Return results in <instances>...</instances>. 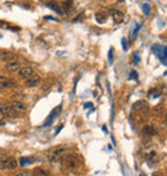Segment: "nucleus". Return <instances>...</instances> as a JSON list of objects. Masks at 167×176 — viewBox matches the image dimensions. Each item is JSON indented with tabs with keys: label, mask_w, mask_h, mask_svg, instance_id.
I'll list each match as a JSON object with an SVG mask.
<instances>
[{
	"label": "nucleus",
	"mask_w": 167,
	"mask_h": 176,
	"mask_svg": "<svg viewBox=\"0 0 167 176\" xmlns=\"http://www.w3.org/2000/svg\"><path fill=\"white\" fill-rule=\"evenodd\" d=\"M147 108H148L147 103H145L144 100H139V102H136V103L133 105V109H131V112H139V111L147 109Z\"/></svg>",
	"instance_id": "15"
},
{
	"label": "nucleus",
	"mask_w": 167,
	"mask_h": 176,
	"mask_svg": "<svg viewBox=\"0 0 167 176\" xmlns=\"http://www.w3.org/2000/svg\"><path fill=\"white\" fill-rule=\"evenodd\" d=\"M60 162H62L63 167L70 171L75 170V168L79 166V161H77V157L75 154H65L63 158L60 160Z\"/></svg>",
	"instance_id": "2"
},
{
	"label": "nucleus",
	"mask_w": 167,
	"mask_h": 176,
	"mask_svg": "<svg viewBox=\"0 0 167 176\" xmlns=\"http://www.w3.org/2000/svg\"><path fill=\"white\" fill-rule=\"evenodd\" d=\"M165 125L167 126V113L165 114Z\"/></svg>",
	"instance_id": "29"
},
{
	"label": "nucleus",
	"mask_w": 167,
	"mask_h": 176,
	"mask_svg": "<svg viewBox=\"0 0 167 176\" xmlns=\"http://www.w3.org/2000/svg\"><path fill=\"white\" fill-rule=\"evenodd\" d=\"M130 79H135V80H136V79H138V75H136V72H135V71H131Z\"/></svg>",
	"instance_id": "25"
},
{
	"label": "nucleus",
	"mask_w": 167,
	"mask_h": 176,
	"mask_svg": "<svg viewBox=\"0 0 167 176\" xmlns=\"http://www.w3.org/2000/svg\"><path fill=\"white\" fill-rule=\"evenodd\" d=\"M40 82H41L40 76H39V75H32L30 79L26 80V84H24V85H26L27 87H35V86L40 85Z\"/></svg>",
	"instance_id": "6"
},
{
	"label": "nucleus",
	"mask_w": 167,
	"mask_h": 176,
	"mask_svg": "<svg viewBox=\"0 0 167 176\" xmlns=\"http://www.w3.org/2000/svg\"><path fill=\"white\" fill-rule=\"evenodd\" d=\"M18 77L19 79H23V80H27V79H30L31 76L34 75V69L31 68V67H21V68L18 69Z\"/></svg>",
	"instance_id": "4"
},
{
	"label": "nucleus",
	"mask_w": 167,
	"mask_h": 176,
	"mask_svg": "<svg viewBox=\"0 0 167 176\" xmlns=\"http://www.w3.org/2000/svg\"><path fill=\"white\" fill-rule=\"evenodd\" d=\"M139 62H140L139 54H138V53H135V54H134V58H133V63H134V64H139Z\"/></svg>",
	"instance_id": "24"
},
{
	"label": "nucleus",
	"mask_w": 167,
	"mask_h": 176,
	"mask_svg": "<svg viewBox=\"0 0 167 176\" xmlns=\"http://www.w3.org/2000/svg\"><path fill=\"white\" fill-rule=\"evenodd\" d=\"M162 111H163V104H158V105H156V107L153 108V114L158 117V116L162 113Z\"/></svg>",
	"instance_id": "19"
},
{
	"label": "nucleus",
	"mask_w": 167,
	"mask_h": 176,
	"mask_svg": "<svg viewBox=\"0 0 167 176\" xmlns=\"http://www.w3.org/2000/svg\"><path fill=\"white\" fill-rule=\"evenodd\" d=\"M99 1H108V0H99Z\"/></svg>",
	"instance_id": "31"
},
{
	"label": "nucleus",
	"mask_w": 167,
	"mask_h": 176,
	"mask_svg": "<svg viewBox=\"0 0 167 176\" xmlns=\"http://www.w3.org/2000/svg\"><path fill=\"white\" fill-rule=\"evenodd\" d=\"M148 161L149 162H157L158 158H157V153L156 152H151L148 154Z\"/></svg>",
	"instance_id": "21"
},
{
	"label": "nucleus",
	"mask_w": 167,
	"mask_h": 176,
	"mask_svg": "<svg viewBox=\"0 0 167 176\" xmlns=\"http://www.w3.org/2000/svg\"><path fill=\"white\" fill-rule=\"evenodd\" d=\"M5 67H6V69H8L9 72H16L21 68V63L17 61V59H14V61H10V62L6 63Z\"/></svg>",
	"instance_id": "12"
},
{
	"label": "nucleus",
	"mask_w": 167,
	"mask_h": 176,
	"mask_svg": "<svg viewBox=\"0 0 167 176\" xmlns=\"http://www.w3.org/2000/svg\"><path fill=\"white\" fill-rule=\"evenodd\" d=\"M28 163H31V160L30 158H21V161H19V165L21 166H26V165Z\"/></svg>",
	"instance_id": "22"
},
{
	"label": "nucleus",
	"mask_w": 167,
	"mask_h": 176,
	"mask_svg": "<svg viewBox=\"0 0 167 176\" xmlns=\"http://www.w3.org/2000/svg\"><path fill=\"white\" fill-rule=\"evenodd\" d=\"M16 59V54L14 53H10V52H1L0 53V61L8 63L10 61H14Z\"/></svg>",
	"instance_id": "11"
},
{
	"label": "nucleus",
	"mask_w": 167,
	"mask_h": 176,
	"mask_svg": "<svg viewBox=\"0 0 167 176\" xmlns=\"http://www.w3.org/2000/svg\"><path fill=\"white\" fill-rule=\"evenodd\" d=\"M122 45H123V49L126 50V49H127V45H126V40H125V39H122Z\"/></svg>",
	"instance_id": "26"
},
{
	"label": "nucleus",
	"mask_w": 167,
	"mask_h": 176,
	"mask_svg": "<svg viewBox=\"0 0 167 176\" xmlns=\"http://www.w3.org/2000/svg\"><path fill=\"white\" fill-rule=\"evenodd\" d=\"M66 153H67V148L65 145L54 147L48 152V160L50 162H53V163H55V162H59L62 160Z\"/></svg>",
	"instance_id": "1"
},
{
	"label": "nucleus",
	"mask_w": 167,
	"mask_h": 176,
	"mask_svg": "<svg viewBox=\"0 0 167 176\" xmlns=\"http://www.w3.org/2000/svg\"><path fill=\"white\" fill-rule=\"evenodd\" d=\"M10 107H12L13 109H16L18 113H24V112L27 111V105L24 104L22 100H13L12 103H10Z\"/></svg>",
	"instance_id": "5"
},
{
	"label": "nucleus",
	"mask_w": 167,
	"mask_h": 176,
	"mask_svg": "<svg viewBox=\"0 0 167 176\" xmlns=\"http://www.w3.org/2000/svg\"><path fill=\"white\" fill-rule=\"evenodd\" d=\"M62 9H63V12H66V13H72L73 1H72V0H65L63 4H62Z\"/></svg>",
	"instance_id": "16"
},
{
	"label": "nucleus",
	"mask_w": 167,
	"mask_h": 176,
	"mask_svg": "<svg viewBox=\"0 0 167 176\" xmlns=\"http://www.w3.org/2000/svg\"><path fill=\"white\" fill-rule=\"evenodd\" d=\"M153 176H163V174L161 171H157V172H154V174H153Z\"/></svg>",
	"instance_id": "27"
},
{
	"label": "nucleus",
	"mask_w": 167,
	"mask_h": 176,
	"mask_svg": "<svg viewBox=\"0 0 167 176\" xmlns=\"http://www.w3.org/2000/svg\"><path fill=\"white\" fill-rule=\"evenodd\" d=\"M3 118H4V116H3V114H1V112H0V124L3 122Z\"/></svg>",
	"instance_id": "28"
},
{
	"label": "nucleus",
	"mask_w": 167,
	"mask_h": 176,
	"mask_svg": "<svg viewBox=\"0 0 167 176\" xmlns=\"http://www.w3.org/2000/svg\"><path fill=\"white\" fill-rule=\"evenodd\" d=\"M111 16L113 21H115L116 23H122L123 22V13L121 12L118 9H112L111 10Z\"/></svg>",
	"instance_id": "9"
},
{
	"label": "nucleus",
	"mask_w": 167,
	"mask_h": 176,
	"mask_svg": "<svg viewBox=\"0 0 167 176\" xmlns=\"http://www.w3.org/2000/svg\"><path fill=\"white\" fill-rule=\"evenodd\" d=\"M0 112L4 117H8V118H18L21 117V113H18L16 109H13L10 107V104H0Z\"/></svg>",
	"instance_id": "3"
},
{
	"label": "nucleus",
	"mask_w": 167,
	"mask_h": 176,
	"mask_svg": "<svg viewBox=\"0 0 167 176\" xmlns=\"http://www.w3.org/2000/svg\"><path fill=\"white\" fill-rule=\"evenodd\" d=\"M143 12L145 16H148L149 13H151V6H149V4H143Z\"/></svg>",
	"instance_id": "23"
},
{
	"label": "nucleus",
	"mask_w": 167,
	"mask_h": 176,
	"mask_svg": "<svg viewBox=\"0 0 167 176\" xmlns=\"http://www.w3.org/2000/svg\"><path fill=\"white\" fill-rule=\"evenodd\" d=\"M143 132L145 134V135H154L156 134V129H154V126L153 125H145L144 126V129H143Z\"/></svg>",
	"instance_id": "18"
},
{
	"label": "nucleus",
	"mask_w": 167,
	"mask_h": 176,
	"mask_svg": "<svg viewBox=\"0 0 167 176\" xmlns=\"http://www.w3.org/2000/svg\"><path fill=\"white\" fill-rule=\"evenodd\" d=\"M16 167H18V162L16 161V158H12V157H10V160H9V165H8V168H9V170H14Z\"/></svg>",
	"instance_id": "20"
},
{
	"label": "nucleus",
	"mask_w": 167,
	"mask_h": 176,
	"mask_svg": "<svg viewBox=\"0 0 167 176\" xmlns=\"http://www.w3.org/2000/svg\"><path fill=\"white\" fill-rule=\"evenodd\" d=\"M32 175L34 176H50V174L47 170H44L41 167H35L32 170Z\"/></svg>",
	"instance_id": "17"
},
{
	"label": "nucleus",
	"mask_w": 167,
	"mask_h": 176,
	"mask_svg": "<svg viewBox=\"0 0 167 176\" xmlns=\"http://www.w3.org/2000/svg\"><path fill=\"white\" fill-rule=\"evenodd\" d=\"M47 6H48V8H50V9H53L55 13H58L59 16H63V14H65V12H63L62 6H60L58 3L55 1V0H50V1H48V3H47Z\"/></svg>",
	"instance_id": "7"
},
{
	"label": "nucleus",
	"mask_w": 167,
	"mask_h": 176,
	"mask_svg": "<svg viewBox=\"0 0 167 176\" xmlns=\"http://www.w3.org/2000/svg\"><path fill=\"white\" fill-rule=\"evenodd\" d=\"M17 85H14V82L12 80L6 79L4 76H0V90L1 89H6V87H14Z\"/></svg>",
	"instance_id": "10"
},
{
	"label": "nucleus",
	"mask_w": 167,
	"mask_h": 176,
	"mask_svg": "<svg viewBox=\"0 0 167 176\" xmlns=\"http://www.w3.org/2000/svg\"><path fill=\"white\" fill-rule=\"evenodd\" d=\"M60 109H62V105H58L57 108H54V109H53V112L50 113V116H49V117L47 118V121L44 122V126H49V125H50L52 122L54 121V118L57 117V116H58V113L60 112Z\"/></svg>",
	"instance_id": "8"
},
{
	"label": "nucleus",
	"mask_w": 167,
	"mask_h": 176,
	"mask_svg": "<svg viewBox=\"0 0 167 176\" xmlns=\"http://www.w3.org/2000/svg\"><path fill=\"white\" fill-rule=\"evenodd\" d=\"M141 176H145V174H141Z\"/></svg>",
	"instance_id": "32"
},
{
	"label": "nucleus",
	"mask_w": 167,
	"mask_h": 176,
	"mask_svg": "<svg viewBox=\"0 0 167 176\" xmlns=\"http://www.w3.org/2000/svg\"><path fill=\"white\" fill-rule=\"evenodd\" d=\"M10 157L6 154H0V170H6L9 165Z\"/></svg>",
	"instance_id": "14"
},
{
	"label": "nucleus",
	"mask_w": 167,
	"mask_h": 176,
	"mask_svg": "<svg viewBox=\"0 0 167 176\" xmlns=\"http://www.w3.org/2000/svg\"><path fill=\"white\" fill-rule=\"evenodd\" d=\"M95 19H97L98 23H105L108 19V13L104 12V10H100V12H97L95 14Z\"/></svg>",
	"instance_id": "13"
},
{
	"label": "nucleus",
	"mask_w": 167,
	"mask_h": 176,
	"mask_svg": "<svg viewBox=\"0 0 167 176\" xmlns=\"http://www.w3.org/2000/svg\"><path fill=\"white\" fill-rule=\"evenodd\" d=\"M16 176H26V175H24V174H17Z\"/></svg>",
	"instance_id": "30"
}]
</instances>
